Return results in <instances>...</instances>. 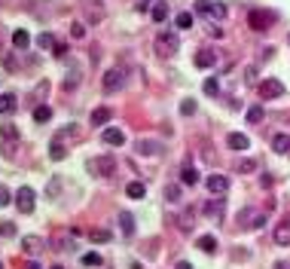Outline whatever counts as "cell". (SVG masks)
Instances as JSON below:
<instances>
[{"label":"cell","instance_id":"obj_28","mask_svg":"<svg viewBox=\"0 0 290 269\" xmlns=\"http://www.w3.org/2000/svg\"><path fill=\"white\" fill-rule=\"evenodd\" d=\"M193 25H195L193 13H177V28H180V31H190Z\"/></svg>","mask_w":290,"mask_h":269},{"label":"cell","instance_id":"obj_8","mask_svg":"<svg viewBox=\"0 0 290 269\" xmlns=\"http://www.w3.org/2000/svg\"><path fill=\"white\" fill-rule=\"evenodd\" d=\"M208 193H211V196H226L229 193V178H223V174H211V178H208Z\"/></svg>","mask_w":290,"mask_h":269},{"label":"cell","instance_id":"obj_26","mask_svg":"<svg viewBox=\"0 0 290 269\" xmlns=\"http://www.w3.org/2000/svg\"><path fill=\"white\" fill-rule=\"evenodd\" d=\"M28 43H31L28 31H16L13 34V46H16V49H28Z\"/></svg>","mask_w":290,"mask_h":269},{"label":"cell","instance_id":"obj_23","mask_svg":"<svg viewBox=\"0 0 290 269\" xmlns=\"http://www.w3.org/2000/svg\"><path fill=\"white\" fill-rule=\"evenodd\" d=\"M49 120H52V107H46V104L34 107V123H49Z\"/></svg>","mask_w":290,"mask_h":269},{"label":"cell","instance_id":"obj_31","mask_svg":"<svg viewBox=\"0 0 290 269\" xmlns=\"http://www.w3.org/2000/svg\"><path fill=\"white\" fill-rule=\"evenodd\" d=\"M165 199H168V202H180V186L177 184H168L165 186Z\"/></svg>","mask_w":290,"mask_h":269},{"label":"cell","instance_id":"obj_36","mask_svg":"<svg viewBox=\"0 0 290 269\" xmlns=\"http://www.w3.org/2000/svg\"><path fill=\"white\" fill-rule=\"evenodd\" d=\"M71 34H74L77 40H83V37H86V25H83V21H74V25H71Z\"/></svg>","mask_w":290,"mask_h":269},{"label":"cell","instance_id":"obj_21","mask_svg":"<svg viewBox=\"0 0 290 269\" xmlns=\"http://www.w3.org/2000/svg\"><path fill=\"white\" fill-rule=\"evenodd\" d=\"M49 156H52V159H55V162H61V159H64V156H67V150H64V147H61V138H55V141H52V144H49Z\"/></svg>","mask_w":290,"mask_h":269},{"label":"cell","instance_id":"obj_39","mask_svg":"<svg viewBox=\"0 0 290 269\" xmlns=\"http://www.w3.org/2000/svg\"><path fill=\"white\" fill-rule=\"evenodd\" d=\"M180 113H183V116H187V113H195V101H193V98L180 101Z\"/></svg>","mask_w":290,"mask_h":269},{"label":"cell","instance_id":"obj_19","mask_svg":"<svg viewBox=\"0 0 290 269\" xmlns=\"http://www.w3.org/2000/svg\"><path fill=\"white\" fill-rule=\"evenodd\" d=\"M125 196H129V199H144L147 196V186L141 181H132L129 186H125Z\"/></svg>","mask_w":290,"mask_h":269},{"label":"cell","instance_id":"obj_15","mask_svg":"<svg viewBox=\"0 0 290 269\" xmlns=\"http://www.w3.org/2000/svg\"><path fill=\"white\" fill-rule=\"evenodd\" d=\"M272 150H275V153H290V135L287 132H278L272 138Z\"/></svg>","mask_w":290,"mask_h":269},{"label":"cell","instance_id":"obj_38","mask_svg":"<svg viewBox=\"0 0 290 269\" xmlns=\"http://www.w3.org/2000/svg\"><path fill=\"white\" fill-rule=\"evenodd\" d=\"M0 236H16V224H13V220L0 224Z\"/></svg>","mask_w":290,"mask_h":269},{"label":"cell","instance_id":"obj_14","mask_svg":"<svg viewBox=\"0 0 290 269\" xmlns=\"http://www.w3.org/2000/svg\"><path fill=\"white\" fill-rule=\"evenodd\" d=\"M110 120H113V110H110V107H95V110H92V116H89L92 125H104V123H110Z\"/></svg>","mask_w":290,"mask_h":269},{"label":"cell","instance_id":"obj_25","mask_svg":"<svg viewBox=\"0 0 290 269\" xmlns=\"http://www.w3.org/2000/svg\"><path fill=\"white\" fill-rule=\"evenodd\" d=\"M16 110V95H0V116Z\"/></svg>","mask_w":290,"mask_h":269},{"label":"cell","instance_id":"obj_30","mask_svg":"<svg viewBox=\"0 0 290 269\" xmlns=\"http://www.w3.org/2000/svg\"><path fill=\"white\" fill-rule=\"evenodd\" d=\"M0 135H3L6 141H13V138H19V128L13 123H3V125H0Z\"/></svg>","mask_w":290,"mask_h":269},{"label":"cell","instance_id":"obj_2","mask_svg":"<svg viewBox=\"0 0 290 269\" xmlns=\"http://www.w3.org/2000/svg\"><path fill=\"white\" fill-rule=\"evenodd\" d=\"M195 9H199L202 16H208L211 21H223L226 19V6L217 3V0H214V3H211V0H195Z\"/></svg>","mask_w":290,"mask_h":269},{"label":"cell","instance_id":"obj_17","mask_svg":"<svg viewBox=\"0 0 290 269\" xmlns=\"http://www.w3.org/2000/svg\"><path fill=\"white\" fill-rule=\"evenodd\" d=\"M137 153L141 156H156L159 153V141H150V138L147 141H137Z\"/></svg>","mask_w":290,"mask_h":269},{"label":"cell","instance_id":"obj_18","mask_svg":"<svg viewBox=\"0 0 290 269\" xmlns=\"http://www.w3.org/2000/svg\"><path fill=\"white\" fill-rule=\"evenodd\" d=\"M40 248H43V242L37 236H25V239H21V251H25V254H37Z\"/></svg>","mask_w":290,"mask_h":269},{"label":"cell","instance_id":"obj_33","mask_svg":"<svg viewBox=\"0 0 290 269\" xmlns=\"http://www.w3.org/2000/svg\"><path fill=\"white\" fill-rule=\"evenodd\" d=\"M248 123H253V125H260V123H263V107H260V104L248 110Z\"/></svg>","mask_w":290,"mask_h":269},{"label":"cell","instance_id":"obj_42","mask_svg":"<svg viewBox=\"0 0 290 269\" xmlns=\"http://www.w3.org/2000/svg\"><path fill=\"white\" fill-rule=\"evenodd\" d=\"M208 34H211V37H223V28H214V21H211V28H208Z\"/></svg>","mask_w":290,"mask_h":269},{"label":"cell","instance_id":"obj_9","mask_svg":"<svg viewBox=\"0 0 290 269\" xmlns=\"http://www.w3.org/2000/svg\"><path fill=\"white\" fill-rule=\"evenodd\" d=\"M223 211H226V199H223V196H214L211 202L205 205V214L214 217V220H223Z\"/></svg>","mask_w":290,"mask_h":269},{"label":"cell","instance_id":"obj_32","mask_svg":"<svg viewBox=\"0 0 290 269\" xmlns=\"http://www.w3.org/2000/svg\"><path fill=\"white\" fill-rule=\"evenodd\" d=\"M202 89H205V95H217V92H220V83H217L214 77H208L205 83H202Z\"/></svg>","mask_w":290,"mask_h":269},{"label":"cell","instance_id":"obj_4","mask_svg":"<svg viewBox=\"0 0 290 269\" xmlns=\"http://www.w3.org/2000/svg\"><path fill=\"white\" fill-rule=\"evenodd\" d=\"M156 49H159V55H174V52L180 49V40H177V34H174V31L159 34V37H156Z\"/></svg>","mask_w":290,"mask_h":269},{"label":"cell","instance_id":"obj_29","mask_svg":"<svg viewBox=\"0 0 290 269\" xmlns=\"http://www.w3.org/2000/svg\"><path fill=\"white\" fill-rule=\"evenodd\" d=\"M37 46H40V49H55V37H52L49 31H43L40 37H37Z\"/></svg>","mask_w":290,"mask_h":269},{"label":"cell","instance_id":"obj_41","mask_svg":"<svg viewBox=\"0 0 290 269\" xmlns=\"http://www.w3.org/2000/svg\"><path fill=\"white\" fill-rule=\"evenodd\" d=\"M52 52H55V55H58V58H61V55H64V52H67V43H55V49H52Z\"/></svg>","mask_w":290,"mask_h":269},{"label":"cell","instance_id":"obj_12","mask_svg":"<svg viewBox=\"0 0 290 269\" xmlns=\"http://www.w3.org/2000/svg\"><path fill=\"white\" fill-rule=\"evenodd\" d=\"M226 144H229L232 150H248V147H251V138L241 135V132H229V135H226Z\"/></svg>","mask_w":290,"mask_h":269},{"label":"cell","instance_id":"obj_7","mask_svg":"<svg viewBox=\"0 0 290 269\" xmlns=\"http://www.w3.org/2000/svg\"><path fill=\"white\" fill-rule=\"evenodd\" d=\"M116 168V162H113V156H101V159H89V171H95V174H101V178H107V174Z\"/></svg>","mask_w":290,"mask_h":269},{"label":"cell","instance_id":"obj_44","mask_svg":"<svg viewBox=\"0 0 290 269\" xmlns=\"http://www.w3.org/2000/svg\"><path fill=\"white\" fill-rule=\"evenodd\" d=\"M28 269H40V263H28Z\"/></svg>","mask_w":290,"mask_h":269},{"label":"cell","instance_id":"obj_43","mask_svg":"<svg viewBox=\"0 0 290 269\" xmlns=\"http://www.w3.org/2000/svg\"><path fill=\"white\" fill-rule=\"evenodd\" d=\"M174 269H193V263H190V260H180V263L174 266Z\"/></svg>","mask_w":290,"mask_h":269},{"label":"cell","instance_id":"obj_3","mask_svg":"<svg viewBox=\"0 0 290 269\" xmlns=\"http://www.w3.org/2000/svg\"><path fill=\"white\" fill-rule=\"evenodd\" d=\"M257 92H260V98L266 101V98H284V83L281 80H275V77H269V80H263V83L257 86Z\"/></svg>","mask_w":290,"mask_h":269},{"label":"cell","instance_id":"obj_11","mask_svg":"<svg viewBox=\"0 0 290 269\" xmlns=\"http://www.w3.org/2000/svg\"><path fill=\"white\" fill-rule=\"evenodd\" d=\"M214 64H217V52L214 49H199L195 52V67L205 71V67H214Z\"/></svg>","mask_w":290,"mask_h":269},{"label":"cell","instance_id":"obj_35","mask_svg":"<svg viewBox=\"0 0 290 269\" xmlns=\"http://www.w3.org/2000/svg\"><path fill=\"white\" fill-rule=\"evenodd\" d=\"M89 239L92 242H110V229H92Z\"/></svg>","mask_w":290,"mask_h":269},{"label":"cell","instance_id":"obj_24","mask_svg":"<svg viewBox=\"0 0 290 269\" xmlns=\"http://www.w3.org/2000/svg\"><path fill=\"white\" fill-rule=\"evenodd\" d=\"M275 245H290V224H281L275 229Z\"/></svg>","mask_w":290,"mask_h":269},{"label":"cell","instance_id":"obj_1","mask_svg":"<svg viewBox=\"0 0 290 269\" xmlns=\"http://www.w3.org/2000/svg\"><path fill=\"white\" fill-rule=\"evenodd\" d=\"M238 227L241 229H263L266 227V214L257 208H241L238 211Z\"/></svg>","mask_w":290,"mask_h":269},{"label":"cell","instance_id":"obj_10","mask_svg":"<svg viewBox=\"0 0 290 269\" xmlns=\"http://www.w3.org/2000/svg\"><path fill=\"white\" fill-rule=\"evenodd\" d=\"M269 21H272V16H269V13H260V9H253V13L248 16V25H251L253 31H266V28H272Z\"/></svg>","mask_w":290,"mask_h":269},{"label":"cell","instance_id":"obj_5","mask_svg":"<svg viewBox=\"0 0 290 269\" xmlns=\"http://www.w3.org/2000/svg\"><path fill=\"white\" fill-rule=\"evenodd\" d=\"M101 86H104V92H119L122 86H125V71H119V67H110L107 74H104V80H101Z\"/></svg>","mask_w":290,"mask_h":269},{"label":"cell","instance_id":"obj_13","mask_svg":"<svg viewBox=\"0 0 290 269\" xmlns=\"http://www.w3.org/2000/svg\"><path fill=\"white\" fill-rule=\"evenodd\" d=\"M101 141H104V144H110V147H122V144H125V135L119 132V128H104Z\"/></svg>","mask_w":290,"mask_h":269},{"label":"cell","instance_id":"obj_16","mask_svg":"<svg viewBox=\"0 0 290 269\" xmlns=\"http://www.w3.org/2000/svg\"><path fill=\"white\" fill-rule=\"evenodd\" d=\"M199 251H205V254H217V248H220V242L214 239V236H199Z\"/></svg>","mask_w":290,"mask_h":269},{"label":"cell","instance_id":"obj_27","mask_svg":"<svg viewBox=\"0 0 290 269\" xmlns=\"http://www.w3.org/2000/svg\"><path fill=\"white\" fill-rule=\"evenodd\" d=\"M153 19H156V21H165V19H168V3H165V0L153 3Z\"/></svg>","mask_w":290,"mask_h":269},{"label":"cell","instance_id":"obj_40","mask_svg":"<svg viewBox=\"0 0 290 269\" xmlns=\"http://www.w3.org/2000/svg\"><path fill=\"white\" fill-rule=\"evenodd\" d=\"M0 205H9V190L6 186H0Z\"/></svg>","mask_w":290,"mask_h":269},{"label":"cell","instance_id":"obj_46","mask_svg":"<svg viewBox=\"0 0 290 269\" xmlns=\"http://www.w3.org/2000/svg\"><path fill=\"white\" fill-rule=\"evenodd\" d=\"M287 40H290V37H287Z\"/></svg>","mask_w":290,"mask_h":269},{"label":"cell","instance_id":"obj_22","mask_svg":"<svg viewBox=\"0 0 290 269\" xmlns=\"http://www.w3.org/2000/svg\"><path fill=\"white\" fill-rule=\"evenodd\" d=\"M119 227H122L125 236H135V217H132L129 211H122V214H119Z\"/></svg>","mask_w":290,"mask_h":269},{"label":"cell","instance_id":"obj_37","mask_svg":"<svg viewBox=\"0 0 290 269\" xmlns=\"http://www.w3.org/2000/svg\"><path fill=\"white\" fill-rule=\"evenodd\" d=\"M253 168H257V162H253V159H241V162H238V171H241V174H248V171H253Z\"/></svg>","mask_w":290,"mask_h":269},{"label":"cell","instance_id":"obj_6","mask_svg":"<svg viewBox=\"0 0 290 269\" xmlns=\"http://www.w3.org/2000/svg\"><path fill=\"white\" fill-rule=\"evenodd\" d=\"M16 205H19L21 214H31L34 211V190H31V186H21V190L16 193Z\"/></svg>","mask_w":290,"mask_h":269},{"label":"cell","instance_id":"obj_34","mask_svg":"<svg viewBox=\"0 0 290 269\" xmlns=\"http://www.w3.org/2000/svg\"><path fill=\"white\" fill-rule=\"evenodd\" d=\"M83 263H86V266H101V263H104V257H101V254H95V251H89V254H83Z\"/></svg>","mask_w":290,"mask_h":269},{"label":"cell","instance_id":"obj_20","mask_svg":"<svg viewBox=\"0 0 290 269\" xmlns=\"http://www.w3.org/2000/svg\"><path fill=\"white\" fill-rule=\"evenodd\" d=\"M180 181L187 184V186H195V184H199V171H195L193 166H183V171H180Z\"/></svg>","mask_w":290,"mask_h":269},{"label":"cell","instance_id":"obj_45","mask_svg":"<svg viewBox=\"0 0 290 269\" xmlns=\"http://www.w3.org/2000/svg\"><path fill=\"white\" fill-rule=\"evenodd\" d=\"M52 269H64V266H52Z\"/></svg>","mask_w":290,"mask_h":269}]
</instances>
